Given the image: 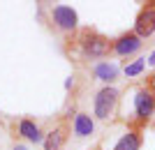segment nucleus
<instances>
[{
  "label": "nucleus",
  "mask_w": 155,
  "mask_h": 150,
  "mask_svg": "<svg viewBox=\"0 0 155 150\" xmlns=\"http://www.w3.org/2000/svg\"><path fill=\"white\" fill-rule=\"evenodd\" d=\"M143 67H146V60H134L132 65H125V76H137V74L143 72Z\"/></svg>",
  "instance_id": "f8f14e48"
},
{
  "label": "nucleus",
  "mask_w": 155,
  "mask_h": 150,
  "mask_svg": "<svg viewBox=\"0 0 155 150\" xmlns=\"http://www.w3.org/2000/svg\"><path fill=\"white\" fill-rule=\"evenodd\" d=\"M93 76L97 78V81H102V83H114L118 78V67L111 65V62H97L95 67H93Z\"/></svg>",
  "instance_id": "9b49d317"
},
{
  "label": "nucleus",
  "mask_w": 155,
  "mask_h": 150,
  "mask_svg": "<svg viewBox=\"0 0 155 150\" xmlns=\"http://www.w3.org/2000/svg\"><path fill=\"white\" fill-rule=\"evenodd\" d=\"M72 42L79 46L84 58H91V60H102L114 53V39H109L107 35L97 33L93 28H79L72 35Z\"/></svg>",
  "instance_id": "f257e3e1"
},
{
  "label": "nucleus",
  "mask_w": 155,
  "mask_h": 150,
  "mask_svg": "<svg viewBox=\"0 0 155 150\" xmlns=\"http://www.w3.org/2000/svg\"><path fill=\"white\" fill-rule=\"evenodd\" d=\"M141 129H137V127H130L127 134L118 139V143L114 145V150H139L141 148Z\"/></svg>",
  "instance_id": "9d476101"
},
{
  "label": "nucleus",
  "mask_w": 155,
  "mask_h": 150,
  "mask_svg": "<svg viewBox=\"0 0 155 150\" xmlns=\"http://www.w3.org/2000/svg\"><path fill=\"white\" fill-rule=\"evenodd\" d=\"M12 150H28V148H26V145H19V143H16V145H14Z\"/></svg>",
  "instance_id": "4468645a"
},
{
  "label": "nucleus",
  "mask_w": 155,
  "mask_h": 150,
  "mask_svg": "<svg viewBox=\"0 0 155 150\" xmlns=\"http://www.w3.org/2000/svg\"><path fill=\"white\" fill-rule=\"evenodd\" d=\"M148 62H150V65H155V51L150 53V58H148Z\"/></svg>",
  "instance_id": "ddd939ff"
},
{
  "label": "nucleus",
  "mask_w": 155,
  "mask_h": 150,
  "mask_svg": "<svg viewBox=\"0 0 155 150\" xmlns=\"http://www.w3.org/2000/svg\"><path fill=\"white\" fill-rule=\"evenodd\" d=\"M155 113V95L148 90V88H141L134 97V116L137 123H148L150 116Z\"/></svg>",
  "instance_id": "423d86ee"
},
{
  "label": "nucleus",
  "mask_w": 155,
  "mask_h": 150,
  "mask_svg": "<svg viewBox=\"0 0 155 150\" xmlns=\"http://www.w3.org/2000/svg\"><path fill=\"white\" fill-rule=\"evenodd\" d=\"M72 129H74V134L79 139H84V136H91L93 132H95V123H93V118L88 113L79 111L74 116V120H72Z\"/></svg>",
  "instance_id": "1a4fd4ad"
},
{
  "label": "nucleus",
  "mask_w": 155,
  "mask_h": 150,
  "mask_svg": "<svg viewBox=\"0 0 155 150\" xmlns=\"http://www.w3.org/2000/svg\"><path fill=\"white\" fill-rule=\"evenodd\" d=\"M16 129H19V136H23L26 141L30 143H39V141H44V134L39 129V125L32 120V118H21L19 125H16Z\"/></svg>",
  "instance_id": "6e6552de"
},
{
  "label": "nucleus",
  "mask_w": 155,
  "mask_h": 150,
  "mask_svg": "<svg viewBox=\"0 0 155 150\" xmlns=\"http://www.w3.org/2000/svg\"><path fill=\"white\" fill-rule=\"evenodd\" d=\"M134 35H139L141 39H148L150 35H155V2H146L139 9L134 19Z\"/></svg>",
  "instance_id": "39448f33"
},
{
  "label": "nucleus",
  "mask_w": 155,
  "mask_h": 150,
  "mask_svg": "<svg viewBox=\"0 0 155 150\" xmlns=\"http://www.w3.org/2000/svg\"><path fill=\"white\" fill-rule=\"evenodd\" d=\"M141 46H143V39L139 35H134V30L132 33H123L120 37L114 39V56L127 58V56H134Z\"/></svg>",
  "instance_id": "0eeeda50"
},
{
  "label": "nucleus",
  "mask_w": 155,
  "mask_h": 150,
  "mask_svg": "<svg viewBox=\"0 0 155 150\" xmlns=\"http://www.w3.org/2000/svg\"><path fill=\"white\" fill-rule=\"evenodd\" d=\"M70 134H72L70 116H63L51 129L46 132L44 141H42V143H44V150H63L65 143H67V139H70Z\"/></svg>",
  "instance_id": "20e7f679"
},
{
  "label": "nucleus",
  "mask_w": 155,
  "mask_h": 150,
  "mask_svg": "<svg viewBox=\"0 0 155 150\" xmlns=\"http://www.w3.org/2000/svg\"><path fill=\"white\" fill-rule=\"evenodd\" d=\"M49 21L56 33H63V35H74L79 30V16L77 12L67 5H53L49 9Z\"/></svg>",
  "instance_id": "7ed1b4c3"
},
{
  "label": "nucleus",
  "mask_w": 155,
  "mask_h": 150,
  "mask_svg": "<svg viewBox=\"0 0 155 150\" xmlns=\"http://www.w3.org/2000/svg\"><path fill=\"white\" fill-rule=\"evenodd\" d=\"M118 104H120V92L114 88V85H104L102 90L95 95V102H93V113H95L97 120H111L118 111Z\"/></svg>",
  "instance_id": "f03ea898"
}]
</instances>
